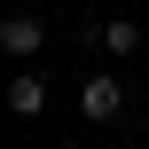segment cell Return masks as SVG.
Segmentation results:
<instances>
[{
    "label": "cell",
    "mask_w": 149,
    "mask_h": 149,
    "mask_svg": "<svg viewBox=\"0 0 149 149\" xmlns=\"http://www.w3.org/2000/svg\"><path fill=\"white\" fill-rule=\"evenodd\" d=\"M118 110H126V79H118V71H94V79H79V118H86V126H110Z\"/></svg>",
    "instance_id": "cell-1"
},
{
    "label": "cell",
    "mask_w": 149,
    "mask_h": 149,
    "mask_svg": "<svg viewBox=\"0 0 149 149\" xmlns=\"http://www.w3.org/2000/svg\"><path fill=\"white\" fill-rule=\"evenodd\" d=\"M0 47H8L16 63H31V55L47 47V16H31V8H16V16H0Z\"/></svg>",
    "instance_id": "cell-2"
},
{
    "label": "cell",
    "mask_w": 149,
    "mask_h": 149,
    "mask_svg": "<svg viewBox=\"0 0 149 149\" xmlns=\"http://www.w3.org/2000/svg\"><path fill=\"white\" fill-rule=\"evenodd\" d=\"M86 39H94V47H102L110 63H126V55H141V24H126V16H110V24H94Z\"/></svg>",
    "instance_id": "cell-3"
},
{
    "label": "cell",
    "mask_w": 149,
    "mask_h": 149,
    "mask_svg": "<svg viewBox=\"0 0 149 149\" xmlns=\"http://www.w3.org/2000/svg\"><path fill=\"white\" fill-rule=\"evenodd\" d=\"M8 110H16V118H39V110H47V79H39L31 63L8 71Z\"/></svg>",
    "instance_id": "cell-4"
},
{
    "label": "cell",
    "mask_w": 149,
    "mask_h": 149,
    "mask_svg": "<svg viewBox=\"0 0 149 149\" xmlns=\"http://www.w3.org/2000/svg\"><path fill=\"white\" fill-rule=\"evenodd\" d=\"M141 149H149V118H141Z\"/></svg>",
    "instance_id": "cell-5"
},
{
    "label": "cell",
    "mask_w": 149,
    "mask_h": 149,
    "mask_svg": "<svg viewBox=\"0 0 149 149\" xmlns=\"http://www.w3.org/2000/svg\"><path fill=\"white\" fill-rule=\"evenodd\" d=\"M55 149H79V141H55Z\"/></svg>",
    "instance_id": "cell-6"
}]
</instances>
